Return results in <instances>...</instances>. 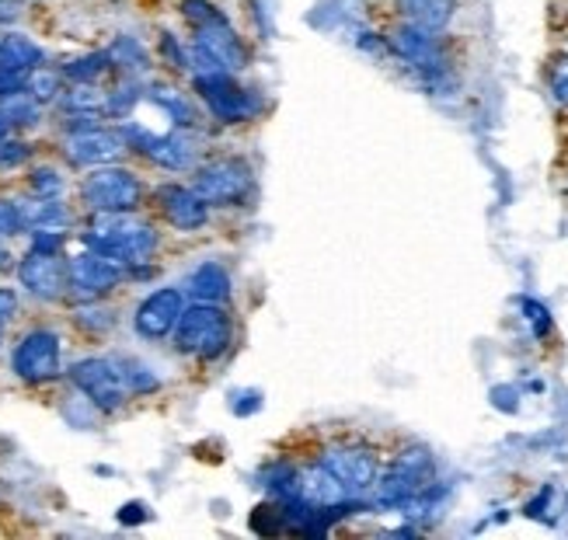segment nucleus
I'll list each match as a JSON object with an SVG mask.
<instances>
[{"label":"nucleus","mask_w":568,"mask_h":540,"mask_svg":"<svg viewBox=\"0 0 568 540\" xmlns=\"http://www.w3.org/2000/svg\"><path fill=\"white\" fill-rule=\"evenodd\" d=\"M29 192L39 195V200H60V195L67 192L63 171L53 167V164H39V167H32V175H29Z\"/></svg>","instance_id":"c85d7f7f"},{"label":"nucleus","mask_w":568,"mask_h":540,"mask_svg":"<svg viewBox=\"0 0 568 540\" xmlns=\"http://www.w3.org/2000/svg\"><path fill=\"white\" fill-rule=\"evenodd\" d=\"M0 346H4V322H0Z\"/></svg>","instance_id":"ea45409f"},{"label":"nucleus","mask_w":568,"mask_h":540,"mask_svg":"<svg viewBox=\"0 0 568 540\" xmlns=\"http://www.w3.org/2000/svg\"><path fill=\"white\" fill-rule=\"evenodd\" d=\"M317 463L325 468L349 496H363L377 485L381 457L363 444H332L321 450Z\"/></svg>","instance_id":"6e6552de"},{"label":"nucleus","mask_w":568,"mask_h":540,"mask_svg":"<svg viewBox=\"0 0 568 540\" xmlns=\"http://www.w3.org/2000/svg\"><path fill=\"white\" fill-rule=\"evenodd\" d=\"M171 338H175V349L182 356H192V359H216L224 356L231 338H234V325L227 310L220 304H200L192 300L185 304L182 317L175 332H171Z\"/></svg>","instance_id":"f03ea898"},{"label":"nucleus","mask_w":568,"mask_h":540,"mask_svg":"<svg viewBox=\"0 0 568 540\" xmlns=\"http://www.w3.org/2000/svg\"><path fill=\"white\" fill-rule=\"evenodd\" d=\"M151 102L175 119V126H182V130H195V122H200V119H195V109L189 105V98L182 91H175V88H168V84L151 88Z\"/></svg>","instance_id":"b1692460"},{"label":"nucleus","mask_w":568,"mask_h":540,"mask_svg":"<svg viewBox=\"0 0 568 540\" xmlns=\"http://www.w3.org/2000/svg\"><path fill=\"white\" fill-rule=\"evenodd\" d=\"M81 203L91 213H136L143 206V182L122 164L91 167L81 182Z\"/></svg>","instance_id":"7ed1b4c3"},{"label":"nucleus","mask_w":568,"mask_h":540,"mask_svg":"<svg viewBox=\"0 0 568 540\" xmlns=\"http://www.w3.org/2000/svg\"><path fill=\"white\" fill-rule=\"evenodd\" d=\"M390 45L398 49V57L408 60L415 70H426V73L443 70V57H439V45H436L433 32H423V29H415V24H405V29L394 32Z\"/></svg>","instance_id":"a211bd4d"},{"label":"nucleus","mask_w":568,"mask_h":540,"mask_svg":"<svg viewBox=\"0 0 568 540\" xmlns=\"http://www.w3.org/2000/svg\"><path fill=\"white\" fill-rule=\"evenodd\" d=\"M18 283L32 293L36 300H63L67 297V262L60 255H42V252H29L24 258H18Z\"/></svg>","instance_id":"ddd939ff"},{"label":"nucleus","mask_w":568,"mask_h":540,"mask_svg":"<svg viewBox=\"0 0 568 540\" xmlns=\"http://www.w3.org/2000/svg\"><path fill=\"white\" fill-rule=\"evenodd\" d=\"M29 252H42V255H60L63 252V231H32V244Z\"/></svg>","instance_id":"72a5a7b5"},{"label":"nucleus","mask_w":568,"mask_h":540,"mask_svg":"<svg viewBox=\"0 0 568 540\" xmlns=\"http://www.w3.org/2000/svg\"><path fill=\"white\" fill-rule=\"evenodd\" d=\"M433 478V457L426 447H408L387 463V471L377 475V502L381 506H405L426 488Z\"/></svg>","instance_id":"0eeeda50"},{"label":"nucleus","mask_w":568,"mask_h":540,"mask_svg":"<svg viewBox=\"0 0 568 540\" xmlns=\"http://www.w3.org/2000/svg\"><path fill=\"white\" fill-rule=\"evenodd\" d=\"M122 276H126V268H122L119 262H112L102 252L84 248L81 255H73L67 262V297L81 300V304L102 300L122 283Z\"/></svg>","instance_id":"9d476101"},{"label":"nucleus","mask_w":568,"mask_h":540,"mask_svg":"<svg viewBox=\"0 0 568 540\" xmlns=\"http://www.w3.org/2000/svg\"><path fill=\"white\" fill-rule=\"evenodd\" d=\"M112 359H115L119 374H122V380H126V387H130V395H133V398H136V395H151V390L161 387L158 374H154L146 363H140V359H133V356H112Z\"/></svg>","instance_id":"a878e982"},{"label":"nucleus","mask_w":568,"mask_h":540,"mask_svg":"<svg viewBox=\"0 0 568 540\" xmlns=\"http://www.w3.org/2000/svg\"><path fill=\"white\" fill-rule=\"evenodd\" d=\"M42 60H45V53H42V45L36 39L21 35V32L0 35V73L24 81L36 67H42Z\"/></svg>","instance_id":"f3484780"},{"label":"nucleus","mask_w":568,"mask_h":540,"mask_svg":"<svg viewBox=\"0 0 568 540\" xmlns=\"http://www.w3.org/2000/svg\"><path fill=\"white\" fill-rule=\"evenodd\" d=\"M192 45H195V49H203L206 57H213L220 67L231 70V73L248 63V53H244V45H241L237 32L231 29L227 18L220 14L216 8H213L206 18L195 21V42H192Z\"/></svg>","instance_id":"4468645a"},{"label":"nucleus","mask_w":568,"mask_h":540,"mask_svg":"<svg viewBox=\"0 0 568 540\" xmlns=\"http://www.w3.org/2000/svg\"><path fill=\"white\" fill-rule=\"evenodd\" d=\"M252 171L234 157H216L195 171L192 189L203 195L206 206H241L252 195Z\"/></svg>","instance_id":"1a4fd4ad"},{"label":"nucleus","mask_w":568,"mask_h":540,"mask_svg":"<svg viewBox=\"0 0 568 540\" xmlns=\"http://www.w3.org/2000/svg\"><path fill=\"white\" fill-rule=\"evenodd\" d=\"M73 322H78V328L88 335H109L115 328V310L105 307L102 300H84V304H78V310H73Z\"/></svg>","instance_id":"cd10ccee"},{"label":"nucleus","mask_w":568,"mask_h":540,"mask_svg":"<svg viewBox=\"0 0 568 540\" xmlns=\"http://www.w3.org/2000/svg\"><path fill=\"white\" fill-rule=\"evenodd\" d=\"M11 370L24 384H49L63 374V342L53 328H32L18 338Z\"/></svg>","instance_id":"39448f33"},{"label":"nucleus","mask_w":568,"mask_h":540,"mask_svg":"<svg viewBox=\"0 0 568 540\" xmlns=\"http://www.w3.org/2000/svg\"><path fill=\"white\" fill-rule=\"evenodd\" d=\"M0 112L8 115L11 130H29V126H39V119H42V102L21 88V91H11V94L0 98Z\"/></svg>","instance_id":"5701e85b"},{"label":"nucleus","mask_w":568,"mask_h":540,"mask_svg":"<svg viewBox=\"0 0 568 540\" xmlns=\"http://www.w3.org/2000/svg\"><path fill=\"white\" fill-rule=\"evenodd\" d=\"M136 105H140V84L130 81V78H122V81L109 91V98H105V115H109V119H126Z\"/></svg>","instance_id":"7c9ffc66"},{"label":"nucleus","mask_w":568,"mask_h":540,"mask_svg":"<svg viewBox=\"0 0 568 540\" xmlns=\"http://www.w3.org/2000/svg\"><path fill=\"white\" fill-rule=\"evenodd\" d=\"M398 11L405 14L408 24L423 32H443L450 24L454 11H457V0H398Z\"/></svg>","instance_id":"aec40b11"},{"label":"nucleus","mask_w":568,"mask_h":540,"mask_svg":"<svg viewBox=\"0 0 568 540\" xmlns=\"http://www.w3.org/2000/svg\"><path fill=\"white\" fill-rule=\"evenodd\" d=\"M84 248L109 255L122 268H143L158 252V227L136 213H91Z\"/></svg>","instance_id":"f257e3e1"},{"label":"nucleus","mask_w":568,"mask_h":540,"mask_svg":"<svg viewBox=\"0 0 568 540\" xmlns=\"http://www.w3.org/2000/svg\"><path fill=\"white\" fill-rule=\"evenodd\" d=\"M192 84L200 91V98L206 102V109L213 112L216 122H224V126H241V122H248L252 115H258L262 102L244 91L234 73L220 70V73H192Z\"/></svg>","instance_id":"423d86ee"},{"label":"nucleus","mask_w":568,"mask_h":540,"mask_svg":"<svg viewBox=\"0 0 568 540\" xmlns=\"http://www.w3.org/2000/svg\"><path fill=\"white\" fill-rule=\"evenodd\" d=\"M11 268H18V258L11 255L8 241H0V273H11Z\"/></svg>","instance_id":"e433bc0d"},{"label":"nucleus","mask_w":568,"mask_h":540,"mask_svg":"<svg viewBox=\"0 0 568 540\" xmlns=\"http://www.w3.org/2000/svg\"><path fill=\"white\" fill-rule=\"evenodd\" d=\"M548 84H551L555 102L568 105V53H561V57L551 60V67H548Z\"/></svg>","instance_id":"2f4dec72"},{"label":"nucleus","mask_w":568,"mask_h":540,"mask_svg":"<svg viewBox=\"0 0 568 540\" xmlns=\"http://www.w3.org/2000/svg\"><path fill=\"white\" fill-rule=\"evenodd\" d=\"M70 384L81 390L91 408L105 411V415L119 411L133 398L112 356H84V359H78L70 366Z\"/></svg>","instance_id":"20e7f679"},{"label":"nucleus","mask_w":568,"mask_h":540,"mask_svg":"<svg viewBox=\"0 0 568 540\" xmlns=\"http://www.w3.org/2000/svg\"><path fill=\"white\" fill-rule=\"evenodd\" d=\"M126 136L122 130H112V126H88V130H73L67 133L63 140V154L73 167H102V164H115L122 154H126Z\"/></svg>","instance_id":"9b49d317"},{"label":"nucleus","mask_w":568,"mask_h":540,"mask_svg":"<svg viewBox=\"0 0 568 540\" xmlns=\"http://www.w3.org/2000/svg\"><path fill=\"white\" fill-rule=\"evenodd\" d=\"M140 512H143V506H122L119 520H122V523H136V520H143Z\"/></svg>","instance_id":"4c0bfd02"},{"label":"nucleus","mask_w":568,"mask_h":540,"mask_svg":"<svg viewBox=\"0 0 568 540\" xmlns=\"http://www.w3.org/2000/svg\"><path fill=\"white\" fill-rule=\"evenodd\" d=\"M63 88H67V78H63L60 67H36L29 78H24V91H29L32 98H39L42 105L60 102Z\"/></svg>","instance_id":"393cba45"},{"label":"nucleus","mask_w":568,"mask_h":540,"mask_svg":"<svg viewBox=\"0 0 568 540\" xmlns=\"http://www.w3.org/2000/svg\"><path fill=\"white\" fill-rule=\"evenodd\" d=\"M182 310H185V289H179V286H161V289L146 293V297L140 300V307L133 314V328L146 342L168 338L171 332H175Z\"/></svg>","instance_id":"f8f14e48"},{"label":"nucleus","mask_w":568,"mask_h":540,"mask_svg":"<svg viewBox=\"0 0 568 540\" xmlns=\"http://www.w3.org/2000/svg\"><path fill=\"white\" fill-rule=\"evenodd\" d=\"M18 293L11 286H0V322H11V317H18Z\"/></svg>","instance_id":"c9c22d12"},{"label":"nucleus","mask_w":568,"mask_h":540,"mask_svg":"<svg viewBox=\"0 0 568 540\" xmlns=\"http://www.w3.org/2000/svg\"><path fill=\"white\" fill-rule=\"evenodd\" d=\"M109 60H112V70H122L130 78V70H146V53H143V45L136 39H115L112 49H105Z\"/></svg>","instance_id":"c756f323"},{"label":"nucleus","mask_w":568,"mask_h":540,"mask_svg":"<svg viewBox=\"0 0 568 540\" xmlns=\"http://www.w3.org/2000/svg\"><path fill=\"white\" fill-rule=\"evenodd\" d=\"M158 206H161L168 224L175 231H185V234L206 227V220H210V206L203 203V195L195 189H185V185H161Z\"/></svg>","instance_id":"2eb2a0df"},{"label":"nucleus","mask_w":568,"mask_h":540,"mask_svg":"<svg viewBox=\"0 0 568 540\" xmlns=\"http://www.w3.org/2000/svg\"><path fill=\"white\" fill-rule=\"evenodd\" d=\"M105 98H109V91L98 84H73V88H63L57 105L67 119H102Z\"/></svg>","instance_id":"4be33fe9"},{"label":"nucleus","mask_w":568,"mask_h":540,"mask_svg":"<svg viewBox=\"0 0 568 540\" xmlns=\"http://www.w3.org/2000/svg\"><path fill=\"white\" fill-rule=\"evenodd\" d=\"M18 216H21L24 231H42V227L63 231V227H70V210L60 200H39V195H32V200L18 203Z\"/></svg>","instance_id":"412c9836"},{"label":"nucleus","mask_w":568,"mask_h":540,"mask_svg":"<svg viewBox=\"0 0 568 540\" xmlns=\"http://www.w3.org/2000/svg\"><path fill=\"white\" fill-rule=\"evenodd\" d=\"M185 297L200 304H224L231 297V276L220 262H203L195 265L185 279Z\"/></svg>","instance_id":"6ab92c4d"},{"label":"nucleus","mask_w":568,"mask_h":540,"mask_svg":"<svg viewBox=\"0 0 568 540\" xmlns=\"http://www.w3.org/2000/svg\"><path fill=\"white\" fill-rule=\"evenodd\" d=\"M21 227V216H18V203H8V200H0V241H8L14 237Z\"/></svg>","instance_id":"f704fd0d"},{"label":"nucleus","mask_w":568,"mask_h":540,"mask_svg":"<svg viewBox=\"0 0 568 540\" xmlns=\"http://www.w3.org/2000/svg\"><path fill=\"white\" fill-rule=\"evenodd\" d=\"M143 154L164 171H189V167H195V161H200V136L179 126L164 136H151Z\"/></svg>","instance_id":"dca6fc26"},{"label":"nucleus","mask_w":568,"mask_h":540,"mask_svg":"<svg viewBox=\"0 0 568 540\" xmlns=\"http://www.w3.org/2000/svg\"><path fill=\"white\" fill-rule=\"evenodd\" d=\"M14 130H11V122H8V115L4 112H0V140H8Z\"/></svg>","instance_id":"58836bf2"},{"label":"nucleus","mask_w":568,"mask_h":540,"mask_svg":"<svg viewBox=\"0 0 568 540\" xmlns=\"http://www.w3.org/2000/svg\"><path fill=\"white\" fill-rule=\"evenodd\" d=\"M60 70H63V78L73 84H98L112 70V60H109V53H88V57L70 60Z\"/></svg>","instance_id":"bb28decb"},{"label":"nucleus","mask_w":568,"mask_h":540,"mask_svg":"<svg viewBox=\"0 0 568 540\" xmlns=\"http://www.w3.org/2000/svg\"><path fill=\"white\" fill-rule=\"evenodd\" d=\"M29 154H32V146L24 140H14V136L0 140V167H18L29 161Z\"/></svg>","instance_id":"473e14b6"}]
</instances>
